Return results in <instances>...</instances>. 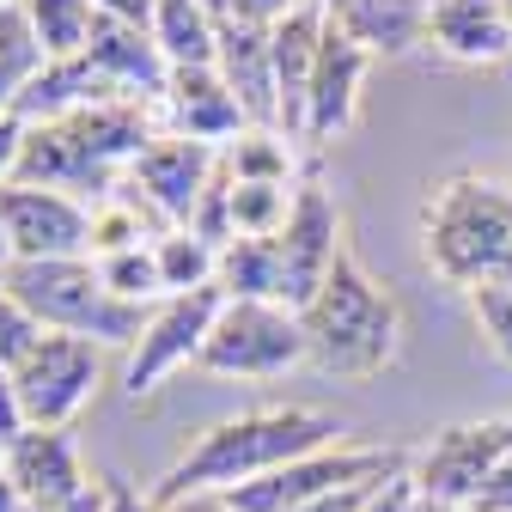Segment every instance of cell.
<instances>
[{
    "mask_svg": "<svg viewBox=\"0 0 512 512\" xmlns=\"http://www.w3.org/2000/svg\"><path fill=\"white\" fill-rule=\"evenodd\" d=\"M299 324H305L311 372L342 378V384H372L403 354V305H397L391 287L372 281V269L354 250L336 256L330 281L311 293Z\"/></svg>",
    "mask_w": 512,
    "mask_h": 512,
    "instance_id": "3957f363",
    "label": "cell"
},
{
    "mask_svg": "<svg viewBox=\"0 0 512 512\" xmlns=\"http://www.w3.org/2000/svg\"><path fill=\"white\" fill-rule=\"evenodd\" d=\"M49 68V55L25 19V7H0V116H19V98L31 92V80Z\"/></svg>",
    "mask_w": 512,
    "mask_h": 512,
    "instance_id": "603a6c76",
    "label": "cell"
},
{
    "mask_svg": "<svg viewBox=\"0 0 512 512\" xmlns=\"http://www.w3.org/2000/svg\"><path fill=\"white\" fill-rule=\"evenodd\" d=\"M159 122H165V135H189L208 147H226L250 128V116L232 98V86L220 80V68H171V80L159 92Z\"/></svg>",
    "mask_w": 512,
    "mask_h": 512,
    "instance_id": "9a60e30c",
    "label": "cell"
},
{
    "mask_svg": "<svg viewBox=\"0 0 512 512\" xmlns=\"http://www.w3.org/2000/svg\"><path fill=\"white\" fill-rule=\"evenodd\" d=\"M299 183H238L232 177V238H281Z\"/></svg>",
    "mask_w": 512,
    "mask_h": 512,
    "instance_id": "4316f807",
    "label": "cell"
},
{
    "mask_svg": "<svg viewBox=\"0 0 512 512\" xmlns=\"http://www.w3.org/2000/svg\"><path fill=\"white\" fill-rule=\"evenodd\" d=\"M25 427H31V421H25V403H19V384H13L7 366H0V452H7Z\"/></svg>",
    "mask_w": 512,
    "mask_h": 512,
    "instance_id": "1f68e13d",
    "label": "cell"
},
{
    "mask_svg": "<svg viewBox=\"0 0 512 512\" xmlns=\"http://www.w3.org/2000/svg\"><path fill=\"white\" fill-rule=\"evenodd\" d=\"M0 287H7L37 330L55 336H86L98 348H135L147 330V305H128L104 287L92 256H61V263H7L0 269Z\"/></svg>",
    "mask_w": 512,
    "mask_h": 512,
    "instance_id": "277c9868",
    "label": "cell"
},
{
    "mask_svg": "<svg viewBox=\"0 0 512 512\" xmlns=\"http://www.w3.org/2000/svg\"><path fill=\"white\" fill-rule=\"evenodd\" d=\"M159 512H238V500L226 488H202V494H177V500H159Z\"/></svg>",
    "mask_w": 512,
    "mask_h": 512,
    "instance_id": "d590c367",
    "label": "cell"
},
{
    "mask_svg": "<svg viewBox=\"0 0 512 512\" xmlns=\"http://www.w3.org/2000/svg\"><path fill=\"white\" fill-rule=\"evenodd\" d=\"M506 452H512V415L458 421V427L433 433V445H427V452L409 464V476H415V488H421L427 500H452V506H470Z\"/></svg>",
    "mask_w": 512,
    "mask_h": 512,
    "instance_id": "8fae6325",
    "label": "cell"
},
{
    "mask_svg": "<svg viewBox=\"0 0 512 512\" xmlns=\"http://www.w3.org/2000/svg\"><path fill=\"white\" fill-rule=\"evenodd\" d=\"M0 470L13 476L25 512H43L55 500H74L80 488H92L86 458L74 445V427H25L7 452H0Z\"/></svg>",
    "mask_w": 512,
    "mask_h": 512,
    "instance_id": "5bb4252c",
    "label": "cell"
},
{
    "mask_svg": "<svg viewBox=\"0 0 512 512\" xmlns=\"http://www.w3.org/2000/svg\"><path fill=\"white\" fill-rule=\"evenodd\" d=\"M500 7H506V25H512V0H500Z\"/></svg>",
    "mask_w": 512,
    "mask_h": 512,
    "instance_id": "b9f144b4",
    "label": "cell"
},
{
    "mask_svg": "<svg viewBox=\"0 0 512 512\" xmlns=\"http://www.w3.org/2000/svg\"><path fill=\"white\" fill-rule=\"evenodd\" d=\"M0 512H25V500H19V488H13L7 470H0Z\"/></svg>",
    "mask_w": 512,
    "mask_h": 512,
    "instance_id": "ab89813d",
    "label": "cell"
},
{
    "mask_svg": "<svg viewBox=\"0 0 512 512\" xmlns=\"http://www.w3.org/2000/svg\"><path fill=\"white\" fill-rule=\"evenodd\" d=\"M415 458L409 452H391V445H330V452H311L275 476H256L244 488H226L238 500V512H293L305 500H324L336 488H354V482H384V476H397L409 470Z\"/></svg>",
    "mask_w": 512,
    "mask_h": 512,
    "instance_id": "52a82bcc",
    "label": "cell"
},
{
    "mask_svg": "<svg viewBox=\"0 0 512 512\" xmlns=\"http://www.w3.org/2000/svg\"><path fill=\"white\" fill-rule=\"evenodd\" d=\"M421 263L464 299L512 287V183L482 171L433 183L421 202Z\"/></svg>",
    "mask_w": 512,
    "mask_h": 512,
    "instance_id": "7a4b0ae2",
    "label": "cell"
},
{
    "mask_svg": "<svg viewBox=\"0 0 512 512\" xmlns=\"http://www.w3.org/2000/svg\"><path fill=\"white\" fill-rule=\"evenodd\" d=\"M299 366H311L299 311L269 305V299H226L220 305L214 330H208V348H202V372L208 378L269 384V378H287Z\"/></svg>",
    "mask_w": 512,
    "mask_h": 512,
    "instance_id": "5b68a950",
    "label": "cell"
},
{
    "mask_svg": "<svg viewBox=\"0 0 512 512\" xmlns=\"http://www.w3.org/2000/svg\"><path fill=\"white\" fill-rule=\"evenodd\" d=\"M342 250H348V238H342V202L330 196V183L305 177L299 196H293V214H287V226L275 238V256H281V305L287 311H305L311 293L330 281V269H336Z\"/></svg>",
    "mask_w": 512,
    "mask_h": 512,
    "instance_id": "30bf717a",
    "label": "cell"
},
{
    "mask_svg": "<svg viewBox=\"0 0 512 512\" xmlns=\"http://www.w3.org/2000/svg\"><path fill=\"white\" fill-rule=\"evenodd\" d=\"M19 7H25V19H31V31H37V43H43L49 61L86 55L92 25H98V7H92V0H19Z\"/></svg>",
    "mask_w": 512,
    "mask_h": 512,
    "instance_id": "d4e9b609",
    "label": "cell"
},
{
    "mask_svg": "<svg viewBox=\"0 0 512 512\" xmlns=\"http://www.w3.org/2000/svg\"><path fill=\"white\" fill-rule=\"evenodd\" d=\"M153 263H159L165 299H177V293H202V287H214V275H220V250H214L208 238H196L189 226H165V232L153 238Z\"/></svg>",
    "mask_w": 512,
    "mask_h": 512,
    "instance_id": "cb8c5ba5",
    "label": "cell"
},
{
    "mask_svg": "<svg viewBox=\"0 0 512 512\" xmlns=\"http://www.w3.org/2000/svg\"><path fill=\"white\" fill-rule=\"evenodd\" d=\"M153 43L165 68H214L220 61V13L208 0H153Z\"/></svg>",
    "mask_w": 512,
    "mask_h": 512,
    "instance_id": "44dd1931",
    "label": "cell"
},
{
    "mask_svg": "<svg viewBox=\"0 0 512 512\" xmlns=\"http://www.w3.org/2000/svg\"><path fill=\"white\" fill-rule=\"evenodd\" d=\"M415 500H421L415 476H409V470H397V476H384V482L366 494V506H360V512H415Z\"/></svg>",
    "mask_w": 512,
    "mask_h": 512,
    "instance_id": "4dcf8cb0",
    "label": "cell"
},
{
    "mask_svg": "<svg viewBox=\"0 0 512 512\" xmlns=\"http://www.w3.org/2000/svg\"><path fill=\"white\" fill-rule=\"evenodd\" d=\"M0 269H7V232H0Z\"/></svg>",
    "mask_w": 512,
    "mask_h": 512,
    "instance_id": "60d3db41",
    "label": "cell"
},
{
    "mask_svg": "<svg viewBox=\"0 0 512 512\" xmlns=\"http://www.w3.org/2000/svg\"><path fill=\"white\" fill-rule=\"evenodd\" d=\"M37 336H43V330L31 324V311H25V305H19V299L7 293V287H0V366L13 372V366L25 360V348L37 342Z\"/></svg>",
    "mask_w": 512,
    "mask_h": 512,
    "instance_id": "f546056e",
    "label": "cell"
},
{
    "mask_svg": "<svg viewBox=\"0 0 512 512\" xmlns=\"http://www.w3.org/2000/svg\"><path fill=\"white\" fill-rule=\"evenodd\" d=\"M366 68H372V49H360V43H354L342 25H330V13H324V43H317V68H311V86H305L299 141L330 147L336 135H348L354 116H360Z\"/></svg>",
    "mask_w": 512,
    "mask_h": 512,
    "instance_id": "7c38bea8",
    "label": "cell"
},
{
    "mask_svg": "<svg viewBox=\"0 0 512 512\" xmlns=\"http://www.w3.org/2000/svg\"><path fill=\"white\" fill-rule=\"evenodd\" d=\"M470 512H512V452L494 464V476L482 482V494L470 500Z\"/></svg>",
    "mask_w": 512,
    "mask_h": 512,
    "instance_id": "836d02e7",
    "label": "cell"
},
{
    "mask_svg": "<svg viewBox=\"0 0 512 512\" xmlns=\"http://www.w3.org/2000/svg\"><path fill=\"white\" fill-rule=\"evenodd\" d=\"M220 171V147L208 141H189V135H159L135 171H128V183H135V196L165 220V226H189L208 196V183Z\"/></svg>",
    "mask_w": 512,
    "mask_h": 512,
    "instance_id": "4fadbf2b",
    "label": "cell"
},
{
    "mask_svg": "<svg viewBox=\"0 0 512 512\" xmlns=\"http://www.w3.org/2000/svg\"><path fill=\"white\" fill-rule=\"evenodd\" d=\"M220 305H226V293H220V287L177 293V299L153 305L141 342L128 348V360H122V397H128V403H141V397H153V391H159L171 372L202 366V348H208V330H214Z\"/></svg>",
    "mask_w": 512,
    "mask_h": 512,
    "instance_id": "ba28073f",
    "label": "cell"
},
{
    "mask_svg": "<svg viewBox=\"0 0 512 512\" xmlns=\"http://www.w3.org/2000/svg\"><path fill=\"white\" fill-rule=\"evenodd\" d=\"M86 61H92V68H98L122 98H159L165 80H171L165 55H159V43H153V31H147V25H128V19H110V13H98L92 43H86Z\"/></svg>",
    "mask_w": 512,
    "mask_h": 512,
    "instance_id": "ac0fdd59",
    "label": "cell"
},
{
    "mask_svg": "<svg viewBox=\"0 0 512 512\" xmlns=\"http://www.w3.org/2000/svg\"><path fill=\"white\" fill-rule=\"evenodd\" d=\"M104 482H110L104 512H159V500H153V494H141L135 482H122V476H104Z\"/></svg>",
    "mask_w": 512,
    "mask_h": 512,
    "instance_id": "74e56055",
    "label": "cell"
},
{
    "mask_svg": "<svg viewBox=\"0 0 512 512\" xmlns=\"http://www.w3.org/2000/svg\"><path fill=\"white\" fill-rule=\"evenodd\" d=\"M287 141H293V135H281V128H244L238 141L220 147V159H226V171H232L238 183H299Z\"/></svg>",
    "mask_w": 512,
    "mask_h": 512,
    "instance_id": "484cf974",
    "label": "cell"
},
{
    "mask_svg": "<svg viewBox=\"0 0 512 512\" xmlns=\"http://www.w3.org/2000/svg\"><path fill=\"white\" fill-rule=\"evenodd\" d=\"M0 232H7V263L92 256V202L68 196V189L7 183L0 189Z\"/></svg>",
    "mask_w": 512,
    "mask_h": 512,
    "instance_id": "9c48e42d",
    "label": "cell"
},
{
    "mask_svg": "<svg viewBox=\"0 0 512 512\" xmlns=\"http://www.w3.org/2000/svg\"><path fill=\"white\" fill-rule=\"evenodd\" d=\"M342 415L317 409V403H263L226 415L214 427L196 433V445L159 476L153 500H177V494H202V488H244L256 476H275L311 452H330L342 445Z\"/></svg>",
    "mask_w": 512,
    "mask_h": 512,
    "instance_id": "6da1fadb",
    "label": "cell"
},
{
    "mask_svg": "<svg viewBox=\"0 0 512 512\" xmlns=\"http://www.w3.org/2000/svg\"><path fill=\"white\" fill-rule=\"evenodd\" d=\"M104 500H110V482L92 476V488H80L74 500H55V506H43V512H104Z\"/></svg>",
    "mask_w": 512,
    "mask_h": 512,
    "instance_id": "f35d334b",
    "label": "cell"
},
{
    "mask_svg": "<svg viewBox=\"0 0 512 512\" xmlns=\"http://www.w3.org/2000/svg\"><path fill=\"white\" fill-rule=\"evenodd\" d=\"M293 7H305V0H232L226 19H244V25H281Z\"/></svg>",
    "mask_w": 512,
    "mask_h": 512,
    "instance_id": "e575fe53",
    "label": "cell"
},
{
    "mask_svg": "<svg viewBox=\"0 0 512 512\" xmlns=\"http://www.w3.org/2000/svg\"><path fill=\"white\" fill-rule=\"evenodd\" d=\"M214 287L226 299H269V305H281V256H275V238H232L220 250Z\"/></svg>",
    "mask_w": 512,
    "mask_h": 512,
    "instance_id": "7402d4cb",
    "label": "cell"
},
{
    "mask_svg": "<svg viewBox=\"0 0 512 512\" xmlns=\"http://www.w3.org/2000/svg\"><path fill=\"white\" fill-rule=\"evenodd\" d=\"M104 287L128 305H165V281H159V263H153V244H135V250H110V256H92Z\"/></svg>",
    "mask_w": 512,
    "mask_h": 512,
    "instance_id": "83f0119b",
    "label": "cell"
},
{
    "mask_svg": "<svg viewBox=\"0 0 512 512\" xmlns=\"http://www.w3.org/2000/svg\"><path fill=\"white\" fill-rule=\"evenodd\" d=\"M372 488H378V482H354V488H336V494H324V500H305V506H293V512H360Z\"/></svg>",
    "mask_w": 512,
    "mask_h": 512,
    "instance_id": "8d00e7d4",
    "label": "cell"
},
{
    "mask_svg": "<svg viewBox=\"0 0 512 512\" xmlns=\"http://www.w3.org/2000/svg\"><path fill=\"white\" fill-rule=\"evenodd\" d=\"M19 165H25V122L0 116V189L19 183Z\"/></svg>",
    "mask_w": 512,
    "mask_h": 512,
    "instance_id": "d6a6232c",
    "label": "cell"
},
{
    "mask_svg": "<svg viewBox=\"0 0 512 512\" xmlns=\"http://www.w3.org/2000/svg\"><path fill=\"white\" fill-rule=\"evenodd\" d=\"M13 384H19V403H25L31 427H74L80 409L98 397V384H104V348L86 342V336L43 330L25 348V360L13 366Z\"/></svg>",
    "mask_w": 512,
    "mask_h": 512,
    "instance_id": "8992f818",
    "label": "cell"
},
{
    "mask_svg": "<svg viewBox=\"0 0 512 512\" xmlns=\"http://www.w3.org/2000/svg\"><path fill=\"white\" fill-rule=\"evenodd\" d=\"M220 80L232 86V98L244 104L250 128H281V98H275V43L269 25H244V19H220Z\"/></svg>",
    "mask_w": 512,
    "mask_h": 512,
    "instance_id": "2e32d148",
    "label": "cell"
},
{
    "mask_svg": "<svg viewBox=\"0 0 512 512\" xmlns=\"http://www.w3.org/2000/svg\"><path fill=\"white\" fill-rule=\"evenodd\" d=\"M275 43V98H281V135L299 141V116H305V86L317 68V43H324V7H293L281 25H269Z\"/></svg>",
    "mask_w": 512,
    "mask_h": 512,
    "instance_id": "d6986e66",
    "label": "cell"
},
{
    "mask_svg": "<svg viewBox=\"0 0 512 512\" xmlns=\"http://www.w3.org/2000/svg\"><path fill=\"white\" fill-rule=\"evenodd\" d=\"M427 43L445 61H464V68H494L512 55V25L500 0H433L427 13Z\"/></svg>",
    "mask_w": 512,
    "mask_h": 512,
    "instance_id": "e0dca14e",
    "label": "cell"
},
{
    "mask_svg": "<svg viewBox=\"0 0 512 512\" xmlns=\"http://www.w3.org/2000/svg\"><path fill=\"white\" fill-rule=\"evenodd\" d=\"M470 317L488 342V354L500 366H512V287H488V293H470Z\"/></svg>",
    "mask_w": 512,
    "mask_h": 512,
    "instance_id": "f1b7e54d",
    "label": "cell"
},
{
    "mask_svg": "<svg viewBox=\"0 0 512 512\" xmlns=\"http://www.w3.org/2000/svg\"><path fill=\"white\" fill-rule=\"evenodd\" d=\"M324 13L372 55H409L415 43H427L433 0H330Z\"/></svg>",
    "mask_w": 512,
    "mask_h": 512,
    "instance_id": "ffe728a7",
    "label": "cell"
}]
</instances>
